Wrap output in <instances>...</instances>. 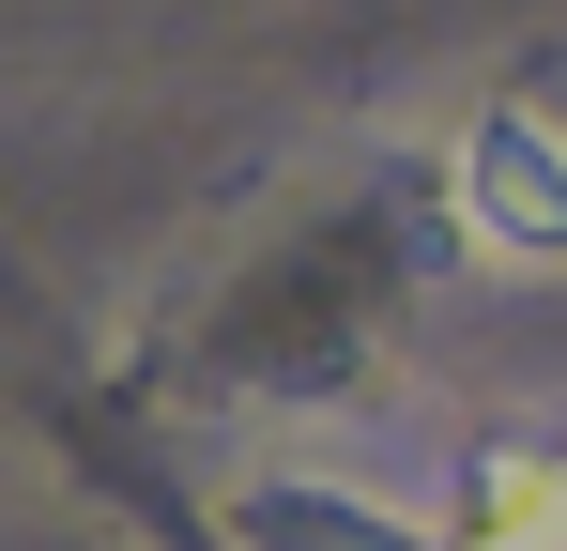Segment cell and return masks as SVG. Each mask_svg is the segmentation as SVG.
<instances>
[{"label": "cell", "mask_w": 567, "mask_h": 551, "mask_svg": "<svg viewBox=\"0 0 567 551\" xmlns=\"http://www.w3.org/2000/svg\"><path fill=\"white\" fill-rule=\"evenodd\" d=\"M445 230L491 276H567V123L553 107H475L445 154Z\"/></svg>", "instance_id": "cell-1"}, {"label": "cell", "mask_w": 567, "mask_h": 551, "mask_svg": "<svg viewBox=\"0 0 567 551\" xmlns=\"http://www.w3.org/2000/svg\"><path fill=\"white\" fill-rule=\"evenodd\" d=\"M445 551H567V445L553 429H491L445 459Z\"/></svg>", "instance_id": "cell-2"}]
</instances>
